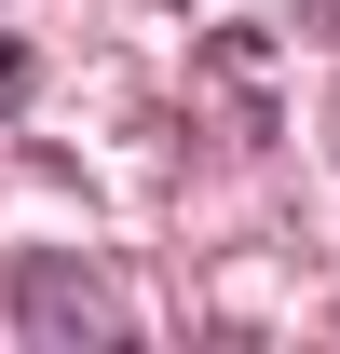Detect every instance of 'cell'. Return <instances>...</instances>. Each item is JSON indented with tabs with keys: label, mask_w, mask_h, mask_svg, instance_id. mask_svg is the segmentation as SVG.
I'll return each mask as SVG.
<instances>
[{
	"label": "cell",
	"mask_w": 340,
	"mask_h": 354,
	"mask_svg": "<svg viewBox=\"0 0 340 354\" xmlns=\"http://www.w3.org/2000/svg\"><path fill=\"white\" fill-rule=\"evenodd\" d=\"M299 14H327V28H340V0H299Z\"/></svg>",
	"instance_id": "6da1fadb"
}]
</instances>
